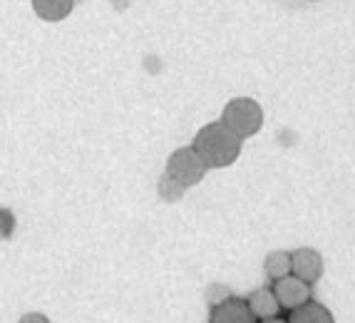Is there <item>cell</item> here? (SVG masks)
Here are the masks:
<instances>
[{"instance_id":"obj_9","label":"cell","mask_w":355,"mask_h":323,"mask_svg":"<svg viewBox=\"0 0 355 323\" xmlns=\"http://www.w3.org/2000/svg\"><path fill=\"white\" fill-rule=\"evenodd\" d=\"M286 323H336L326 306L315 304V301H306L303 306L293 308Z\"/></svg>"},{"instance_id":"obj_14","label":"cell","mask_w":355,"mask_h":323,"mask_svg":"<svg viewBox=\"0 0 355 323\" xmlns=\"http://www.w3.org/2000/svg\"><path fill=\"white\" fill-rule=\"evenodd\" d=\"M261 323H286V321H284V318L276 316V318H263V321H261Z\"/></svg>"},{"instance_id":"obj_3","label":"cell","mask_w":355,"mask_h":323,"mask_svg":"<svg viewBox=\"0 0 355 323\" xmlns=\"http://www.w3.org/2000/svg\"><path fill=\"white\" fill-rule=\"evenodd\" d=\"M164 174H169L174 182H179L184 189H189L202 182L204 174H207V167H204L199 154L191 147H179L177 152H172V157L166 159Z\"/></svg>"},{"instance_id":"obj_8","label":"cell","mask_w":355,"mask_h":323,"mask_svg":"<svg viewBox=\"0 0 355 323\" xmlns=\"http://www.w3.org/2000/svg\"><path fill=\"white\" fill-rule=\"evenodd\" d=\"M75 8V0H33V10L40 20L48 23H58L65 20Z\"/></svg>"},{"instance_id":"obj_5","label":"cell","mask_w":355,"mask_h":323,"mask_svg":"<svg viewBox=\"0 0 355 323\" xmlns=\"http://www.w3.org/2000/svg\"><path fill=\"white\" fill-rule=\"evenodd\" d=\"M323 274V258L315 249H296L291 251V276L301 279L308 286L315 283Z\"/></svg>"},{"instance_id":"obj_13","label":"cell","mask_w":355,"mask_h":323,"mask_svg":"<svg viewBox=\"0 0 355 323\" xmlns=\"http://www.w3.org/2000/svg\"><path fill=\"white\" fill-rule=\"evenodd\" d=\"M20 323H50V321L42 316V313H25V316L20 318Z\"/></svg>"},{"instance_id":"obj_6","label":"cell","mask_w":355,"mask_h":323,"mask_svg":"<svg viewBox=\"0 0 355 323\" xmlns=\"http://www.w3.org/2000/svg\"><path fill=\"white\" fill-rule=\"evenodd\" d=\"M209 323H256L254 313L249 311L246 301L241 299H226L224 304L214 306Z\"/></svg>"},{"instance_id":"obj_10","label":"cell","mask_w":355,"mask_h":323,"mask_svg":"<svg viewBox=\"0 0 355 323\" xmlns=\"http://www.w3.org/2000/svg\"><path fill=\"white\" fill-rule=\"evenodd\" d=\"M263 269H266L268 276L276 281V279H284L291 274V254L288 251H271L263 261Z\"/></svg>"},{"instance_id":"obj_1","label":"cell","mask_w":355,"mask_h":323,"mask_svg":"<svg viewBox=\"0 0 355 323\" xmlns=\"http://www.w3.org/2000/svg\"><path fill=\"white\" fill-rule=\"evenodd\" d=\"M241 142L224 122H211L202 127L194 137V149L207 169H221V167L234 165L241 154Z\"/></svg>"},{"instance_id":"obj_12","label":"cell","mask_w":355,"mask_h":323,"mask_svg":"<svg viewBox=\"0 0 355 323\" xmlns=\"http://www.w3.org/2000/svg\"><path fill=\"white\" fill-rule=\"evenodd\" d=\"M204 296H207L209 306H219L224 304L226 299H231V291L229 286H224V283H211V286H207V291H204Z\"/></svg>"},{"instance_id":"obj_11","label":"cell","mask_w":355,"mask_h":323,"mask_svg":"<svg viewBox=\"0 0 355 323\" xmlns=\"http://www.w3.org/2000/svg\"><path fill=\"white\" fill-rule=\"evenodd\" d=\"M184 192H187V189H184L179 182H174L172 176L162 174V179H159V197L162 199L164 201H179L184 197Z\"/></svg>"},{"instance_id":"obj_4","label":"cell","mask_w":355,"mask_h":323,"mask_svg":"<svg viewBox=\"0 0 355 323\" xmlns=\"http://www.w3.org/2000/svg\"><path fill=\"white\" fill-rule=\"evenodd\" d=\"M271 291L281 308H288V311H293V308L303 306L306 301H311V286L306 281H301V279L291 276V274L284 279H276Z\"/></svg>"},{"instance_id":"obj_7","label":"cell","mask_w":355,"mask_h":323,"mask_svg":"<svg viewBox=\"0 0 355 323\" xmlns=\"http://www.w3.org/2000/svg\"><path fill=\"white\" fill-rule=\"evenodd\" d=\"M246 306H249V311L254 313V318H276L281 311L279 301H276V296H273L271 288H256L254 294L249 296V301H246Z\"/></svg>"},{"instance_id":"obj_2","label":"cell","mask_w":355,"mask_h":323,"mask_svg":"<svg viewBox=\"0 0 355 323\" xmlns=\"http://www.w3.org/2000/svg\"><path fill=\"white\" fill-rule=\"evenodd\" d=\"M221 122L239 137V140H249L263 124V110L256 100L251 97H234L226 102L224 112H221Z\"/></svg>"}]
</instances>
